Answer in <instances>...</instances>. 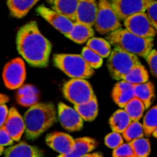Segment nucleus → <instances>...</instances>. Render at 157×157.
Returning <instances> with one entry per match:
<instances>
[{
  "instance_id": "obj_1",
  "label": "nucleus",
  "mask_w": 157,
  "mask_h": 157,
  "mask_svg": "<svg viewBox=\"0 0 157 157\" xmlns=\"http://www.w3.org/2000/svg\"><path fill=\"white\" fill-rule=\"evenodd\" d=\"M16 43L18 53L29 65L38 68L48 65L52 43L41 34L36 21H30L18 29Z\"/></svg>"
},
{
  "instance_id": "obj_2",
  "label": "nucleus",
  "mask_w": 157,
  "mask_h": 157,
  "mask_svg": "<svg viewBox=\"0 0 157 157\" xmlns=\"http://www.w3.org/2000/svg\"><path fill=\"white\" fill-rule=\"evenodd\" d=\"M55 107L52 103H36L29 107L24 115L25 134L29 140L39 138L57 121Z\"/></svg>"
},
{
  "instance_id": "obj_3",
  "label": "nucleus",
  "mask_w": 157,
  "mask_h": 157,
  "mask_svg": "<svg viewBox=\"0 0 157 157\" xmlns=\"http://www.w3.org/2000/svg\"><path fill=\"white\" fill-rule=\"evenodd\" d=\"M110 44L137 56L146 58L153 50L154 39L138 36L126 29H119L109 33L106 38Z\"/></svg>"
},
{
  "instance_id": "obj_4",
  "label": "nucleus",
  "mask_w": 157,
  "mask_h": 157,
  "mask_svg": "<svg viewBox=\"0 0 157 157\" xmlns=\"http://www.w3.org/2000/svg\"><path fill=\"white\" fill-rule=\"evenodd\" d=\"M55 66L71 78H90L95 69L84 59L82 54L59 53L53 56Z\"/></svg>"
},
{
  "instance_id": "obj_5",
  "label": "nucleus",
  "mask_w": 157,
  "mask_h": 157,
  "mask_svg": "<svg viewBox=\"0 0 157 157\" xmlns=\"http://www.w3.org/2000/svg\"><path fill=\"white\" fill-rule=\"evenodd\" d=\"M140 63L137 55L115 48L109 57L108 68L113 79L122 80L132 70V68Z\"/></svg>"
},
{
  "instance_id": "obj_6",
  "label": "nucleus",
  "mask_w": 157,
  "mask_h": 157,
  "mask_svg": "<svg viewBox=\"0 0 157 157\" xmlns=\"http://www.w3.org/2000/svg\"><path fill=\"white\" fill-rule=\"evenodd\" d=\"M63 93L64 98L74 105L88 102L96 97L91 85L85 78H72L65 82Z\"/></svg>"
},
{
  "instance_id": "obj_7",
  "label": "nucleus",
  "mask_w": 157,
  "mask_h": 157,
  "mask_svg": "<svg viewBox=\"0 0 157 157\" xmlns=\"http://www.w3.org/2000/svg\"><path fill=\"white\" fill-rule=\"evenodd\" d=\"M96 31L107 34L121 29V20L118 17L110 0H99L98 10L94 25Z\"/></svg>"
},
{
  "instance_id": "obj_8",
  "label": "nucleus",
  "mask_w": 157,
  "mask_h": 157,
  "mask_svg": "<svg viewBox=\"0 0 157 157\" xmlns=\"http://www.w3.org/2000/svg\"><path fill=\"white\" fill-rule=\"evenodd\" d=\"M24 59L15 58L8 62L3 71V80L6 87L11 90L20 88L26 78Z\"/></svg>"
},
{
  "instance_id": "obj_9",
  "label": "nucleus",
  "mask_w": 157,
  "mask_h": 157,
  "mask_svg": "<svg viewBox=\"0 0 157 157\" xmlns=\"http://www.w3.org/2000/svg\"><path fill=\"white\" fill-rule=\"evenodd\" d=\"M123 25L129 31L144 38L154 39L157 34L156 28L152 23L146 12H141L127 17L123 21Z\"/></svg>"
},
{
  "instance_id": "obj_10",
  "label": "nucleus",
  "mask_w": 157,
  "mask_h": 157,
  "mask_svg": "<svg viewBox=\"0 0 157 157\" xmlns=\"http://www.w3.org/2000/svg\"><path fill=\"white\" fill-rule=\"evenodd\" d=\"M155 0H110L111 5L120 18V20H125L127 17L145 12L147 7Z\"/></svg>"
},
{
  "instance_id": "obj_11",
  "label": "nucleus",
  "mask_w": 157,
  "mask_h": 157,
  "mask_svg": "<svg viewBox=\"0 0 157 157\" xmlns=\"http://www.w3.org/2000/svg\"><path fill=\"white\" fill-rule=\"evenodd\" d=\"M37 12L48 23L54 27L65 37L71 32L74 27L75 21H73L68 17L53 10L52 8H48L44 6H40L37 8Z\"/></svg>"
},
{
  "instance_id": "obj_12",
  "label": "nucleus",
  "mask_w": 157,
  "mask_h": 157,
  "mask_svg": "<svg viewBox=\"0 0 157 157\" xmlns=\"http://www.w3.org/2000/svg\"><path fill=\"white\" fill-rule=\"evenodd\" d=\"M58 119L61 125L68 132H78L83 128L84 119L75 108L64 103L58 104Z\"/></svg>"
},
{
  "instance_id": "obj_13",
  "label": "nucleus",
  "mask_w": 157,
  "mask_h": 157,
  "mask_svg": "<svg viewBox=\"0 0 157 157\" xmlns=\"http://www.w3.org/2000/svg\"><path fill=\"white\" fill-rule=\"evenodd\" d=\"M45 142L60 156H66L74 146L75 139L64 132H52L46 136Z\"/></svg>"
},
{
  "instance_id": "obj_14",
  "label": "nucleus",
  "mask_w": 157,
  "mask_h": 157,
  "mask_svg": "<svg viewBox=\"0 0 157 157\" xmlns=\"http://www.w3.org/2000/svg\"><path fill=\"white\" fill-rule=\"evenodd\" d=\"M4 127L6 132L10 134L15 142H18L23 133L26 131V124L24 118L18 113V111L15 108H11L9 110L8 117L4 124Z\"/></svg>"
},
{
  "instance_id": "obj_15",
  "label": "nucleus",
  "mask_w": 157,
  "mask_h": 157,
  "mask_svg": "<svg viewBox=\"0 0 157 157\" xmlns=\"http://www.w3.org/2000/svg\"><path fill=\"white\" fill-rule=\"evenodd\" d=\"M98 10V2L97 0H79L76 21L93 27L96 22Z\"/></svg>"
},
{
  "instance_id": "obj_16",
  "label": "nucleus",
  "mask_w": 157,
  "mask_h": 157,
  "mask_svg": "<svg viewBox=\"0 0 157 157\" xmlns=\"http://www.w3.org/2000/svg\"><path fill=\"white\" fill-rule=\"evenodd\" d=\"M4 155L6 157H40L44 155V153L40 149L22 142L5 150Z\"/></svg>"
},
{
  "instance_id": "obj_17",
  "label": "nucleus",
  "mask_w": 157,
  "mask_h": 157,
  "mask_svg": "<svg viewBox=\"0 0 157 157\" xmlns=\"http://www.w3.org/2000/svg\"><path fill=\"white\" fill-rule=\"evenodd\" d=\"M94 35H95V32L91 26H88L82 22L75 21L74 23L73 29L66 36V38L73 40L74 42L82 44V43L87 42L91 38L94 37Z\"/></svg>"
},
{
  "instance_id": "obj_18",
  "label": "nucleus",
  "mask_w": 157,
  "mask_h": 157,
  "mask_svg": "<svg viewBox=\"0 0 157 157\" xmlns=\"http://www.w3.org/2000/svg\"><path fill=\"white\" fill-rule=\"evenodd\" d=\"M97 147V142L90 137H82L75 140L74 146L71 152L66 155V157L86 156L87 154L93 152Z\"/></svg>"
},
{
  "instance_id": "obj_19",
  "label": "nucleus",
  "mask_w": 157,
  "mask_h": 157,
  "mask_svg": "<svg viewBox=\"0 0 157 157\" xmlns=\"http://www.w3.org/2000/svg\"><path fill=\"white\" fill-rule=\"evenodd\" d=\"M40 0H7L10 14L17 18L24 17Z\"/></svg>"
},
{
  "instance_id": "obj_20",
  "label": "nucleus",
  "mask_w": 157,
  "mask_h": 157,
  "mask_svg": "<svg viewBox=\"0 0 157 157\" xmlns=\"http://www.w3.org/2000/svg\"><path fill=\"white\" fill-rule=\"evenodd\" d=\"M133 91L136 98H140L148 109L152 106L153 100L155 98V86L152 82H145L142 84H136L133 86Z\"/></svg>"
},
{
  "instance_id": "obj_21",
  "label": "nucleus",
  "mask_w": 157,
  "mask_h": 157,
  "mask_svg": "<svg viewBox=\"0 0 157 157\" xmlns=\"http://www.w3.org/2000/svg\"><path fill=\"white\" fill-rule=\"evenodd\" d=\"M78 4L79 0H54L52 5V8L75 22Z\"/></svg>"
},
{
  "instance_id": "obj_22",
  "label": "nucleus",
  "mask_w": 157,
  "mask_h": 157,
  "mask_svg": "<svg viewBox=\"0 0 157 157\" xmlns=\"http://www.w3.org/2000/svg\"><path fill=\"white\" fill-rule=\"evenodd\" d=\"M132 122V118L125 109L116 110L109 119V126L112 132L122 133Z\"/></svg>"
},
{
  "instance_id": "obj_23",
  "label": "nucleus",
  "mask_w": 157,
  "mask_h": 157,
  "mask_svg": "<svg viewBox=\"0 0 157 157\" xmlns=\"http://www.w3.org/2000/svg\"><path fill=\"white\" fill-rule=\"evenodd\" d=\"M74 108L77 110V112L81 115V117L86 121H93L98 113V104L97 97L91 99L88 102L74 105Z\"/></svg>"
},
{
  "instance_id": "obj_24",
  "label": "nucleus",
  "mask_w": 157,
  "mask_h": 157,
  "mask_svg": "<svg viewBox=\"0 0 157 157\" xmlns=\"http://www.w3.org/2000/svg\"><path fill=\"white\" fill-rule=\"evenodd\" d=\"M86 46L94 50L103 58H109L112 52L111 51L112 45L107 39H103V38L93 37L86 42Z\"/></svg>"
},
{
  "instance_id": "obj_25",
  "label": "nucleus",
  "mask_w": 157,
  "mask_h": 157,
  "mask_svg": "<svg viewBox=\"0 0 157 157\" xmlns=\"http://www.w3.org/2000/svg\"><path fill=\"white\" fill-rule=\"evenodd\" d=\"M124 109L128 112L132 121H140L146 109L144 103L138 98L134 97L124 107Z\"/></svg>"
},
{
  "instance_id": "obj_26",
  "label": "nucleus",
  "mask_w": 157,
  "mask_h": 157,
  "mask_svg": "<svg viewBox=\"0 0 157 157\" xmlns=\"http://www.w3.org/2000/svg\"><path fill=\"white\" fill-rule=\"evenodd\" d=\"M123 79L132 83L133 85L142 84V83H145L149 80V74H148L147 70L145 69V67L140 63L136 64L132 68V70Z\"/></svg>"
},
{
  "instance_id": "obj_27",
  "label": "nucleus",
  "mask_w": 157,
  "mask_h": 157,
  "mask_svg": "<svg viewBox=\"0 0 157 157\" xmlns=\"http://www.w3.org/2000/svg\"><path fill=\"white\" fill-rule=\"evenodd\" d=\"M122 135L124 140L128 143L144 137L145 135L144 124H142L139 121H132L128 128L122 132Z\"/></svg>"
},
{
  "instance_id": "obj_28",
  "label": "nucleus",
  "mask_w": 157,
  "mask_h": 157,
  "mask_svg": "<svg viewBox=\"0 0 157 157\" xmlns=\"http://www.w3.org/2000/svg\"><path fill=\"white\" fill-rule=\"evenodd\" d=\"M143 124L144 128L145 136H151L154 131L157 128V105L147 111L146 115L144 118Z\"/></svg>"
},
{
  "instance_id": "obj_29",
  "label": "nucleus",
  "mask_w": 157,
  "mask_h": 157,
  "mask_svg": "<svg viewBox=\"0 0 157 157\" xmlns=\"http://www.w3.org/2000/svg\"><path fill=\"white\" fill-rule=\"evenodd\" d=\"M130 144L134 150L136 157H146L151 153V144L147 138L142 137L130 142Z\"/></svg>"
},
{
  "instance_id": "obj_30",
  "label": "nucleus",
  "mask_w": 157,
  "mask_h": 157,
  "mask_svg": "<svg viewBox=\"0 0 157 157\" xmlns=\"http://www.w3.org/2000/svg\"><path fill=\"white\" fill-rule=\"evenodd\" d=\"M81 54L84 57V59L86 61V63L94 69L99 68L103 63V57L100 56L98 52H96L88 46L83 48Z\"/></svg>"
},
{
  "instance_id": "obj_31",
  "label": "nucleus",
  "mask_w": 157,
  "mask_h": 157,
  "mask_svg": "<svg viewBox=\"0 0 157 157\" xmlns=\"http://www.w3.org/2000/svg\"><path fill=\"white\" fill-rule=\"evenodd\" d=\"M111 96H112V98H113L114 102L121 108H124L125 105L127 103H129L135 97L133 87L130 88V89H127V90H124V91H122L121 93L111 95Z\"/></svg>"
},
{
  "instance_id": "obj_32",
  "label": "nucleus",
  "mask_w": 157,
  "mask_h": 157,
  "mask_svg": "<svg viewBox=\"0 0 157 157\" xmlns=\"http://www.w3.org/2000/svg\"><path fill=\"white\" fill-rule=\"evenodd\" d=\"M123 143H124V137L122 133L117 132H112L105 137V144L109 148L113 150L119 147L120 145H121Z\"/></svg>"
},
{
  "instance_id": "obj_33",
  "label": "nucleus",
  "mask_w": 157,
  "mask_h": 157,
  "mask_svg": "<svg viewBox=\"0 0 157 157\" xmlns=\"http://www.w3.org/2000/svg\"><path fill=\"white\" fill-rule=\"evenodd\" d=\"M112 155L115 157H136L134 150L132 146V144L130 143H123L121 145H120L119 147L115 148L113 150Z\"/></svg>"
},
{
  "instance_id": "obj_34",
  "label": "nucleus",
  "mask_w": 157,
  "mask_h": 157,
  "mask_svg": "<svg viewBox=\"0 0 157 157\" xmlns=\"http://www.w3.org/2000/svg\"><path fill=\"white\" fill-rule=\"evenodd\" d=\"M15 141L4 127H0V155H4V148L12 145Z\"/></svg>"
},
{
  "instance_id": "obj_35",
  "label": "nucleus",
  "mask_w": 157,
  "mask_h": 157,
  "mask_svg": "<svg viewBox=\"0 0 157 157\" xmlns=\"http://www.w3.org/2000/svg\"><path fill=\"white\" fill-rule=\"evenodd\" d=\"M146 62L149 65V68L152 72V74L157 78V51L152 50L151 52L148 54V56L145 58Z\"/></svg>"
},
{
  "instance_id": "obj_36",
  "label": "nucleus",
  "mask_w": 157,
  "mask_h": 157,
  "mask_svg": "<svg viewBox=\"0 0 157 157\" xmlns=\"http://www.w3.org/2000/svg\"><path fill=\"white\" fill-rule=\"evenodd\" d=\"M38 98L37 95H24L17 96V102L24 107H31L37 103Z\"/></svg>"
},
{
  "instance_id": "obj_37",
  "label": "nucleus",
  "mask_w": 157,
  "mask_h": 157,
  "mask_svg": "<svg viewBox=\"0 0 157 157\" xmlns=\"http://www.w3.org/2000/svg\"><path fill=\"white\" fill-rule=\"evenodd\" d=\"M145 12L157 29V0H155L150 4V6L147 7Z\"/></svg>"
},
{
  "instance_id": "obj_38",
  "label": "nucleus",
  "mask_w": 157,
  "mask_h": 157,
  "mask_svg": "<svg viewBox=\"0 0 157 157\" xmlns=\"http://www.w3.org/2000/svg\"><path fill=\"white\" fill-rule=\"evenodd\" d=\"M133 84L127 81V80H124L122 79L121 81L118 82L114 87H113V90H112V94L111 95H115V94H118V93H121L124 90H127V89H130V88H132L133 87Z\"/></svg>"
},
{
  "instance_id": "obj_39",
  "label": "nucleus",
  "mask_w": 157,
  "mask_h": 157,
  "mask_svg": "<svg viewBox=\"0 0 157 157\" xmlns=\"http://www.w3.org/2000/svg\"><path fill=\"white\" fill-rule=\"evenodd\" d=\"M38 89L32 86L27 85V86H22L20 88H18L17 91V96H24V95H37Z\"/></svg>"
},
{
  "instance_id": "obj_40",
  "label": "nucleus",
  "mask_w": 157,
  "mask_h": 157,
  "mask_svg": "<svg viewBox=\"0 0 157 157\" xmlns=\"http://www.w3.org/2000/svg\"><path fill=\"white\" fill-rule=\"evenodd\" d=\"M9 110L6 104H0V113H1V121H0V127L4 126L8 114H9Z\"/></svg>"
},
{
  "instance_id": "obj_41",
  "label": "nucleus",
  "mask_w": 157,
  "mask_h": 157,
  "mask_svg": "<svg viewBox=\"0 0 157 157\" xmlns=\"http://www.w3.org/2000/svg\"><path fill=\"white\" fill-rule=\"evenodd\" d=\"M8 100H9V98H8L7 96H6L4 94H1V96H0V104H6L8 102Z\"/></svg>"
},
{
  "instance_id": "obj_42",
  "label": "nucleus",
  "mask_w": 157,
  "mask_h": 157,
  "mask_svg": "<svg viewBox=\"0 0 157 157\" xmlns=\"http://www.w3.org/2000/svg\"><path fill=\"white\" fill-rule=\"evenodd\" d=\"M86 156H103V155L101 154V153H89V154H87Z\"/></svg>"
},
{
  "instance_id": "obj_43",
  "label": "nucleus",
  "mask_w": 157,
  "mask_h": 157,
  "mask_svg": "<svg viewBox=\"0 0 157 157\" xmlns=\"http://www.w3.org/2000/svg\"><path fill=\"white\" fill-rule=\"evenodd\" d=\"M154 137H155V138H157V128L154 131V132H153V134H152Z\"/></svg>"
},
{
  "instance_id": "obj_44",
  "label": "nucleus",
  "mask_w": 157,
  "mask_h": 157,
  "mask_svg": "<svg viewBox=\"0 0 157 157\" xmlns=\"http://www.w3.org/2000/svg\"><path fill=\"white\" fill-rule=\"evenodd\" d=\"M45 1H46V2H47V3H48L49 5H51V6H52L54 0H45Z\"/></svg>"
}]
</instances>
